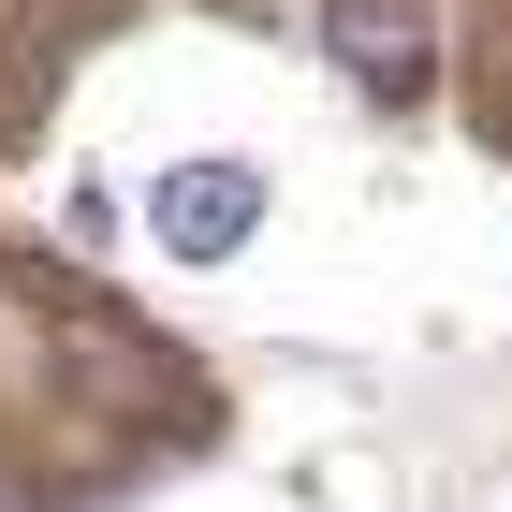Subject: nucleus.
Here are the masks:
<instances>
[{
	"instance_id": "nucleus-2",
	"label": "nucleus",
	"mask_w": 512,
	"mask_h": 512,
	"mask_svg": "<svg viewBox=\"0 0 512 512\" xmlns=\"http://www.w3.org/2000/svg\"><path fill=\"white\" fill-rule=\"evenodd\" d=\"M249 220H264V176H249V161H176V176H161V249H176V264L249 249Z\"/></svg>"
},
{
	"instance_id": "nucleus-1",
	"label": "nucleus",
	"mask_w": 512,
	"mask_h": 512,
	"mask_svg": "<svg viewBox=\"0 0 512 512\" xmlns=\"http://www.w3.org/2000/svg\"><path fill=\"white\" fill-rule=\"evenodd\" d=\"M293 15H308V44H322V59H352L381 103L425 88V15H410V0H293Z\"/></svg>"
}]
</instances>
